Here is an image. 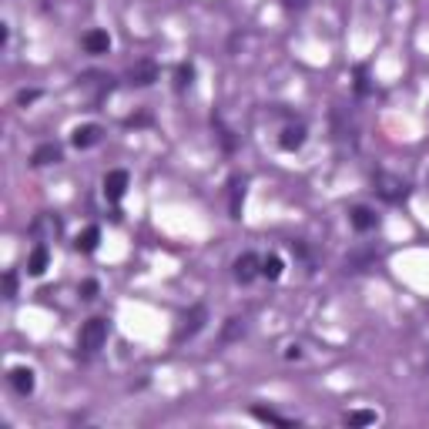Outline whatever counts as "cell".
<instances>
[{
  "label": "cell",
  "mask_w": 429,
  "mask_h": 429,
  "mask_svg": "<svg viewBox=\"0 0 429 429\" xmlns=\"http://www.w3.org/2000/svg\"><path fill=\"white\" fill-rule=\"evenodd\" d=\"M231 275H235V282L249 285L252 278L262 275V258H258L255 252H242L238 258H235V265H231Z\"/></svg>",
  "instance_id": "277c9868"
},
{
  "label": "cell",
  "mask_w": 429,
  "mask_h": 429,
  "mask_svg": "<svg viewBox=\"0 0 429 429\" xmlns=\"http://www.w3.org/2000/svg\"><path fill=\"white\" fill-rule=\"evenodd\" d=\"M61 158H64L61 145L44 141V145H37V148H34V154H30V165H34V168H44V165H57Z\"/></svg>",
  "instance_id": "9c48e42d"
},
{
  "label": "cell",
  "mask_w": 429,
  "mask_h": 429,
  "mask_svg": "<svg viewBox=\"0 0 429 429\" xmlns=\"http://www.w3.org/2000/svg\"><path fill=\"white\" fill-rule=\"evenodd\" d=\"M158 64L154 61H134L131 67H127V84L131 87H151L154 81H158Z\"/></svg>",
  "instance_id": "5b68a950"
},
{
  "label": "cell",
  "mask_w": 429,
  "mask_h": 429,
  "mask_svg": "<svg viewBox=\"0 0 429 429\" xmlns=\"http://www.w3.org/2000/svg\"><path fill=\"white\" fill-rule=\"evenodd\" d=\"M98 245H101V228H98V225H87V228H84V231H81V235L74 238V249H77L81 255H91L94 249H98Z\"/></svg>",
  "instance_id": "5bb4252c"
},
{
  "label": "cell",
  "mask_w": 429,
  "mask_h": 429,
  "mask_svg": "<svg viewBox=\"0 0 429 429\" xmlns=\"http://www.w3.org/2000/svg\"><path fill=\"white\" fill-rule=\"evenodd\" d=\"M252 416L255 419H262V423H275V426H292V419L289 416H282L275 409H265V406H252Z\"/></svg>",
  "instance_id": "ac0fdd59"
},
{
  "label": "cell",
  "mask_w": 429,
  "mask_h": 429,
  "mask_svg": "<svg viewBox=\"0 0 429 429\" xmlns=\"http://www.w3.org/2000/svg\"><path fill=\"white\" fill-rule=\"evenodd\" d=\"M349 222H353L355 231H373V228L379 225V215L373 211V208L359 205V208H353V211H349Z\"/></svg>",
  "instance_id": "7c38bea8"
},
{
  "label": "cell",
  "mask_w": 429,
  "mask_h": 429,
  "mask_svg": "<svg viewBox=\"0 0 429 429\" xmlns=\"http://www.w3.org/2000/svg\"><path fill=\"white\" fill-rule=\"evenodd\" d=\"M41 231H51V235H57V231H61V222H57L54 215H41V218L30 225V235H34V238H41Z\"/></svg>",
  "instance_id": "44dd1931"
},
{
  "label": "cell",
  "mask_w": 429,
  "mask_h": 429,
  "mask_svg": "<svg viewBox=\"0 0 429 429\" xmlns=\"http://www.w3.org/2000/svg\"><path fill=\"white\" fill-rule=\"evenodd\" d=\"M104 342H107V319H101V315L87 319L77 335V349L84 355H94L98 349H104Z\"/></svg>",
  "instance_id": "7a4b0ae2"
},
{
  "label": "cell",
  "mask_w": 429,
  "mask_h": 429,
  "mask_svg": "<svg viewBox=\"0 0 429 429\" xmlns=\"http://www.w3.org/2000/svg\"><path fill=\"white\" fill-rule=\"evenodd\" d=\"M285 272V262L278 258V255H269V258H262V275L269 278V282H278Z\"/></svg>",
  "instance_id": "d6986e66"
},
{
  "label": "cell",
  "mask_w": 429,
  "mask_h": 429,
  "mask_svg": "<svg viewBox=\"0 0 429 429\" xmlns=\"http://www.w3.org/2000/svg\"><path fill=\"white\" fill-rule=\"evenodd\" d=\"M373 258H376V252H355V255H349L346 262H349V269H353V272H362Z\"/></svg>",
  "instance_id": "cb8c5ba5"
},
{
  "label": "cell",
  "mask_w": 429,
  "mask_h": 429,
  "mask_svg": "<svg viewBox=\"0 0 429 429\" xmlns=\"http://www.w3.org/2000/svg\"><path fill=\"white\" fill-rule=\"evenodd\" d=\"M305 3H308V0H285V7H289V10H302Z\"/></svg>",
  "instance_id": "f546056e"
},
{
  "label": "cell",
  "mask_w": 429,
  "mask_h": 429,
  "mask_svg": "<svg viewBox=\"0 0 429 429\" xmlns=\"http://www.w3.org/2000/svg\"><path fill=\"white\" fill-rule=\"evenodd\" d=\"M242 205H245V178H231V202H228L231 218H242Z\"/></svg>",
  "instance_id": "e0dca14e"
},
{
  "label": "cell",
  "mask_w": 429,
  "mask_h": 429,
  "mask_svg": "<svg viewBox=\"0 0 429 429\" xmlns=\"http://www.w3.org/2000/svg\"><path fill=\"white\" fill-rule=\"evenodd\" d=\"M141 125H151V114H138V118H127V127H141Z\"/></svg>",
  "instance_id": "f1b7e54d"
},
{
  "label": "cell",
  "mask_w": 429,
  "mask_h": 429,
  "mask_svg": "<svg viewBox=\"0 0 429 429\" xmlns=\"http://www.w3.org/2000/svg\"><path fill=\"white\" fill-rule=\"evenodd\" d=\"M305 138H308V131L305 125H289L282 131V138H278V145H282V151H299L305 145Z\"/></svg>",
  "instance_id": "30bf717a"
},
{
  "label": "cell",
  "mask_w": 429,
  "mask_h": 429,
  "mask_svg": "<svg viewBox=\"0 0 429 429\" xmlns=\"http://www.w3.org/2000/svg\"><path fill=\"white\" fill-rule=\"evenodd\" d=\"M3 295H7V299H14V295H17V275H14V272H7V275H3Z\"/></svg>",
  "instance_id": "4316f807"
},
{
  "label": "cell",
  "mask_w": 429,
  "mask_h": 429,
  "mask_svg": "<svg viewBox=\"0 0 429 429\" xmlns=\"http://www.w3.org/2000/svg\"><path fill=\"white\" fill-rule=\"evenodd\" d=\"M77 292H81V299H84V302H91V299H98V282H94V278H84Z\"/></svg>",
  "instance_id": "d4e9b609"
},
{
  "label": "cell",
  "mask_w": 429,
  "mask_h": 429,
  "mask_svg": "<svg viewBox=\"0 0 429 429\" xmlns=\"http://www.w3.org/2000/svg\"><path fill=\"white\" fill-rule=\"evenodd\" d=\"M77 81H81L84 91L94 94V104H101L104 98L111 94V87H114V77L111 74H84V77H77Z\"/></svg>",
  "instance_id": "8992f818"
},
{
  "label": "cell",
  "mask_w": 429,
  "mask_h": 429,
  "mask_svg": "<svg viewBox=\"0 0 429 429\" xmlns=\"http://www.w3.org/2000/svg\"><path fill=\"white\" fill-rule=\"evenodd\" d=\"M211 127H215V134H218V141H222V148H225L228 154L238 148V141H235V131L222 121V114H211Z\"/></svg>",
  "instance_id": "2e32d148"
},
{
  "label": "cell",
  "mask_w": 429,
  "mask_h": 429,
  "mask_svg": "<svg viewBox=\"0 0 429 429\" xmlns=\"http://www.w3.org/2000/svg\"><path fill=\"white\" fill-rule=\"evenodd\" d=\"M101 127L98 125H81L74 127V134H71V145H74L77 151H87V148H94L98 141H101Z\"/></svg>",
  "instance_id": "ba28073f"
},
{
  "label": "cell",
  "mask_w": 429,
  "mask_h": 429,
  "mask_svg": "<svg viewBox=\"0 0 429 429\" xmlns=\"http://www.w3.org/2000/svg\"><path fill=\"white\" fill-rule=\"evenodd\" d=\"M373 191H376L382 202L389 205H403L406 198H409V181H406L403 175H393V171H376L373 175Z\"/></svg>",
  "instance_id": "6da1fadb"
},
{
  "label": "cell",
  "mask_w": 429,
  "mask_h": 429,
  "mask_svg": "<svg viewBox=\"0 0 429 429\" xmlns=\"http://www.w3.org/2000/svg\"><path fill=\"white\" fill-rule=\"evenodd\" d=\"M376 423V412L373 409H355L346 416V426H373Z\"/></svg>",
  "instance_id": "603a6c76"
},
{
  "label": "cell",
  "mask_w": 429,
  "mask_h": 429,
  "mask_svg": "<svg viewBox=\"0 0 429 429\" xmlns=\"http://www.w3.org/2000/svg\"><path fill=\"white\" fill-rule=\"evenodd\" d=\"M48 265H51V252H48V245H37V249L30 252V258H27V275H44Z\"/></svg>",
  "instance_id": "9a60e30c"
},
{
  "label": "cell",
  "mask_w": 429,
  "mask_h": 429,
  "mask_svg": "<svg viewBox=\"0 0 429 429\" xmlns=\"http://www.w3.org/2000/svg\"><path fill=\"white\" fill-rule=\"evenodd\" d=\"M37 98H41V91H37V87H30V91H21V94H17V104L27 107V104H34Z\"/></svg>",
  "instance_id": "83f0119b"
},
{
  "label": "cell",
  "mask_w": 429,
  "mask_h": 429,
  "mask_svg": "<svg viewBox=\"0 0 429 429\" xmlns=\"http://www.w3.org/2000/svg\"><path fill=\"white\" fill-rule=\"evenodd\" d=\"M7 37H10V30H7V24H0V48L7 44Z\"/></svg>",
  "instance_id": "4dcf8cb0"
},
{
  "label": "cell",
  "mask_w": 429,
  "mask_h": 429,
  "mask_svg": "<svg viewBox=\"0 0 429 429\" xmlns=\"http://www.w3.org/2000/svg\"><path fill=\"white\" fill-rule=\"evenodd\" d=\"M205 322H208V308H205V305H191V308L185 312L181 326H178V332H175V342H185V339H195V335H198V332L205 328Z\"/></svg>",
  "instance_id": "3957f363"
},
{
  "label": "cell",
  "mask_w": 429,
  "mask_h": 429,
  "mask_svg": "<svg viewBox=\"0 0 429 429\" xmlns=\"http://www.w3.org/2000/svg\"><path fill=\"white\" fill-rule=\"evenodd\" d=\"M195 84V67L191 64H178V71H175V87L178 91H188Z\"/></svg>",
  "instance_id": "7402d4cb"
},
{
  "label": "cell",
  "mask_w": 429,
  "mask_h": 429,
  "mask_svg": "<svg viewBox=\"0 0 429 429\" xmlns=\"http://www.w3.org/2000/svg\"><path fill=\"white\" fill-rule=\"evenodd\" d=\"M245 335V319H238V315H231L222 328V342H235V339H242Z\"/></svg>",
  "instance_id": "ffe728a7"
},
{
  "label": "cell",
  "mask_w": 429,
  "mask_h": 429,
  "mask_svg": "<svg viewBox=\"0 0 429 429\" xmlns=\"http://www.w3.org/2000/svg\"><path fill=\"white\" fill-rule=\"evenodd\" d=\"M81 44H84V51L87 54H107L111 51V37H107V30H87V34L81 37Z\"/></svg>",
  "instance_id": "4fadbf2b"
},
{
  "label": "cell",
  "mask_w": 429,
  "mask_h": 429,
  "mask_svg": "<svg viewBox=\"0 0 429 429\" xmlns=\"http://www.w3.org/2000/svg\"><path fill=\"white\" fill-rule=\"evenodd\" d=\"M125 191H127V171L114 168V171L104 175V198H107V202H121Z\"/></svg>",
  "instance_id": "52a82bcc"
},
{
  "label": "cell",
  "mask_w": 429,
  "mask_h": 429,
  "mask_svg": "<svg viewBox=\"0 0 429 429\" xmlns=\"http://www.w3.org/2000/svg\"><path fill=\"white\" fill-rule=\"evenodd\" d=\"M355 91H359V94H369V77H366V67H355Z\"/></svg>",
  "instance_id": "484cf974"
},
{
  "label": "cell",
  "mask_w": 429,
  "mask_h": 429,
  "mask_svg": "<svg viewBox=\"0 0 429 429\" xmlns=\"http://www.w3.org/2000/svg\"><path fill=\"white\" fill-rule=\"evenodd\" d=\"M10 386H14L21 396H30V393H34V386H37L34 369H27V366H14V369H10Z\"/></svg>",
  "instance_id": "8fae6325"
}]
</instances>
